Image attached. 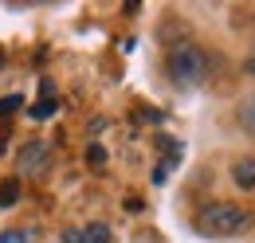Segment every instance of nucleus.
I'll use <instances>...</instances> for the list:
<instances>
[{
	"label": "nucleus",
	"instance_id": "12",
	"mask_svg": "<svg viewBox=\"0 0 255 243\" xmlns=\"http://www.w3.org/2000/svg\"><path fill=\"white\" fill-rule=\"evenodd\" d=\"M39 98H55V83H39Z\"/></svg>",
	"mask_w": 255,
	"mask_h": 243
},
{
	"label": "nucleus",
	"instance_id": "4",
	"mask_svg": "<svg viewBox=\"0 0 255 243\" xmlns=\"http://www.w3.org/2000/svg\"><path fill=\"white\" fill-rule=\"evenodd\" d=\"M232 184L240 188V192H255V157H240V161H232Z\"/></svg>",
	"mask_w": 255,
	"mask_h": 243
},
{
	"label": "nucleus",
	"instance_id": "7",
	"mask_svg": "<svg viewBox=\"0 0 255 243\" xmlns=\"http://www.w3.org/2000/svg\"><path fill=\"white\" fill-rule=\"evenodd\" d=\"M55 110H59V98H39L32 110H28V118L32 122H47V118H55Z\"/></svg>",
	"mask_w": 255,
	"mask_h": 243
},
{
	"label": "nucleus",
	"instance_id": "9",
	"mask_svg": "<svg viewBox=\"0 0 255 243\" xmlns=\"http://www.w3.org/2000/svg\"><path fill=\"white\" fill-rule=\"evenodd\" d=\"M24 110V94H4L0 98V122H8V114Z\"/></svg>",
	"mask_w": 255,
	"mask_h": 243
},
{
	"label": "nucleus",
	"instance_id": "8",
	"mask_svg": "<svg viewBox=\"0 0 255 243\" xmlns=\"http://www.w3.org/2000/svg\"><path fill=\"white\" fill-rule=\"evenodd\" d=\"M16 200H20V181H16V177L0 181V208H12Z\"/></svg>",
	"mask_w": 255,
	"mask_h": 243
},
{
	"label": "nucleus",
	"instance_id": "15",
	"mask_svg": "<svg viewBox=\"0 0 255 243\" xmlns=\"http://www.w3.org/2000/svg\"><path fill=\"white\" fill-rule=\"evenodd\" d=\"M0 63H4V55H0Z\"/></svg>",
	"mask_w": 255,
	"mask_h": 243
},
{
	"label": "nucleus",
	"instance_id": "1",
	"mask_svg": "<svg viewBox=\"0 0 255 243\" xmlns=\"http://www.w3.org/2000/svg\"><path fill=\"white\" fill-rule=\"evenodd\" d=\"M169 79H173V87H181V91H192V87H200L204 79H208V71H212V55L204 51V47H196V43H177L173 51H169Z\"/></svg>",
	"mask_w": 255,
	"mask_h": 243
},
{
	"label": "nucleus",
	"instance_id": "13",
	"mask_svg": "<svg viewBox=\"0 0 255 243\" xmlns=\"http://www.w3.org/2000/svg\"><path fill=\"white\" fill-rule=\"evenodd\" d=\"M244 71H248V75H252V79H255V47H252V55L244 59Z\"/></svg>",
	"mask_w": 255,
	"mask_h": 243
},
{
	"label": "nucleus",
	"instance_id": "2",
	"mask_svg": "<svg viewBox=\"0 0 255 243\" xmlns=\"http://www.w3.org/2000/svg\"><path fill=\"white\" fill-rule=\"evenodd\" d=\"M248 224H252V212H244L240 204H228V200H212L196 212V232L212 236V240L240 236V232H248Z\"/></svg>",
	"mask_w": 255,
	"mask_h": 243
},
{
	"label": "nucleus",
	"instance_id": "11",
	"mask_svg": "<svg viewBox=\"0 0 255 243\" xmlns=\"http://www.w3.org/2000/svg\"><path fill=\"white\" fill-rule=\"evenodd\" d=\"M87 161H91L95 169H102V165H106V149H102V145H91V153H87Z\"/></svg>",
	"mask_w": 255,
	"mask_h": 243
},
{
	"label": "nucleus",
	"instance_id": "6",
	"mask_svg": "<svg viewBox=\"0 0 255 243\" xmlns=\"http://www.w3.org/2000/svg\"><path fill=\"white\" fill-rule=\"evenodd\" d=\"M236 125H240L244 133H252V137H255V94H248V98L240 102V110H236Z\"/></svg>",
	"mask_w": 255,
	"mask_h": 243
},
{
	"label": "nucleus",
	"instance_id": "5",
	"mask_svg": "<svg viewBox=\"0 0 255 243\" xmlns=\"http://www.w3.org/2000/svg\"><path fill=\"white\" fill-rule=\"evenodd\" d=\"M63 243H110V228L106 224H87V228L63 232Z\"/></svg>",
	"mask_w": 255,
	"mask_h": 243
},
{
	"label": "nucleus",
	"instance_id": "10",
	"mask_svg": "<svg viewBox=\"0 0 255 243\" xmlns=\"http://www.w3.org/2000/svg\"><path fill=\"white\" fill-rule=\"evenodd\" d=\"M0 243H35L32 228H12V232H0Z\"/></svg>",
	"mask_w": 255,
	"mask_h": 243
},
{
	"label": "nucleus",
	"instance_id": "3",
	"mask_svg": "<svg viewBox=\"0 0 255 243\" xmlns=\"http://www.w3.org/2000/svg\"><path fill=\"white\" fill-rule=\"evenodd\" d=\"M47 165H51V145L47 141H28L16 153V173L20 177H43Z\"/></svg>",
	"mask_w": 255,
	"mask_h": 243
},
{
	"label": "nucleus",
	"instance_id": "14",
	"mask_svg": "<svg viewBox=\"0 0 255 243\" xmlns=\"http://www.w3.org/2000/svg\"><path fill=\"white\" fill-rule=\"evenodd\" d=\"M4 145H8V122H0V153H4Z\"/></svg>",
	"mask_w": 255,
	"mask_h": 243
}]
</instances>
